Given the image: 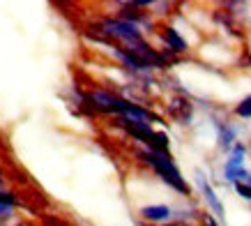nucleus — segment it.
<instances>
[{
	"label": "nucleus",
	"instance_id": "f257e3e1",
	"mask_svg": "<svg viewBox=\"0 0 251 226\" xmlns=\"http://www.w3.org/2000/svg\"><path fill=\"white\" fill-rule=\"evenodd\" d=\"M138 159H141V162H145L150 169H154V173L159 175L168 187H173L177 194L189 196L191 187L187 185V180L182 178L180 169L175 166V162H173V157H171V155H164V152H152V150H148V148H145V150L138 152Z\"/></svg>",
	"mask_w": 251,
	"mask_h": 226
},
{
	"label": "nucleus",
	"instance_id": "f03ea898",
	"mask_svg": "<svg viewBox=\"0 0 251 226\" xmlns=\"http://www.w3.org/2000/svg\"><path fill=\"white\" fill-rule=\"evenodd\" d=\"M247 152H249V148H247V143H242V141H237L233 148H230L228 157H226V162H224V166H221V178L226 182H230V185H237V182H247L249 180L251 171L247 169Z\"/></svg>",
	"mask_w": 251,
	"mask_h": 226
},
{
	"label": "nucleus",
	"instance_id": "7ed1b4c3",
	"mask_svg": "<svg viewBox=\"0 0 251 226\" xmlns=\"http://www.w3.org/2000/svg\"><path fill=\"white\" fill-rule=\"evenodd\" d=\"M97 28H99V32H101V35H106V37H111V39H118V42H122L125 46L131 44V42L143 39V30H141L138 26L122 21V19H118V16H115V19H113V16L101 19V21L97 23Z\"/></svg>",
	"mask_w": 251,
	"mask_h": 226
},
{
	"label": "nucleus",
	"instance_id": "20e7f679",
	"mask_svg": "<svg viewBox=\"0 0 251 226\" xmlns=\"http://www.w3.org/2000/svg\"><path fill=\"white\" fill-rule=\"evenodd\" d=\"M194 180H196V187H198V192H201V196H203L205 205L210 208V212H212L219 222H224V219H226V208L221 203V198L217 196L214 187L210 185V178H207L203 171H196V173H194Z\"/></svg>",
	"mask_w": 251,
	"mask_h": 226
},
{
	"label": "nucleus",
	"instance_id": "39448f33",
	"mask_svg": "<svg viewBox=\"0 0 251 226\" xmlns=\"http://www.w3.org/2000/svg\"><path fill=\"white\" fill-rule=\"evenodd\" d=\"M118 19L127 23H134V26H145V28H152V19L148 12H141V7H136L134 2H118Z\"/></svg>",
	"mask_w": 251,
	"mask_h": 226
},
{
	"label": "nucleus",
	"instance_id": "423d86ee",
	"mask_svg": "<svg viewBox=\"0 0 251 226\" xmlns=\"http://www.w3.org/2000/svg\"><path fill=\"white\" fill-rule=\"evenodd\" d=\"M120 127L125 129L131 139H136L138 143H143L145 148H148L150 139H152L154 132H157V129H152L150 122H136V120H127V118H120Z\"/></svg>",
	"mask_w": 251,
	"mask_h": 226
},
{
	"label": "nucleus",
	"instance_id": "0eeeda50",
	"mask_svg": "<svg viewBox=\"0 0 251 226\" xmlns=\"http://www.w3.org/2000/svg\"><path fill=\"white\" fill-rule=\"evenodd\" d=\"M175 217V210L166 203H157V205H143L141 208V219L150 222L152 226L168 224V219Z\"/></svg>",
	"mask_w": 251,
	"mask_h": 226
},
{
	"label": "nucleus",
	"instance_id": "6e6552de",
	"mask_svg": "<svg viewBox=\"0 0 251 226\" xmlns=\"http://www.w3.org/2000/svg\"><path fill=\"white\" fill-rule=\"evenodd\" d=\"M217 143L224 152H230V148L237 143V134H240V127L235 122H217Z\"/></svg>",
	"mask_w": 251,
	"mask_h": 226
},
{
	"label": "nucleus",
	"instance_id": "1a4fd4ad",
	"mask_svg": "<svg viewBox=\"0 0 251 226\" xmlns=\"http://www.w3.org/2000/svg\"><path fill=\"white\" fill-rule=\"evenodd\" d=\"M161 39H164V44L168 46V53H187L189 51V44H187V39L180 35L177 28L173 26H166V28H161Z\"/></svg>",
	"mask_w": 251,
	"mask_h": 226
},
{
	"label": "nucleus",
	"instance_id": "9d476101",
	"mask_svg": "<svg viewBox=\"0 0 251 226\" xmlns=\"http://www.w3.org/2000/svg\"><path fill=\"white\" fill-rule=\"evenodd\" d=\"M113 56L122 62V65H125V67L134 69V72H138V74H148V72H152L150 65H145L141 58H136L134 53H129L125 46H113Z\"/></svg>",
	"mask_w": 251,
	"mask_h": 226
},
{
	"label": "nucleus",
	"instance_id": "9b49d317",
	"mask_svg": "<svg viewBox=\"0 0 251 226\" xmlns=\"http://www.w3.org/2000/svg\"><path fill=\"white\" fill-rule=\"evenodd\" d=\"M171 115L175 120H180L182 125H189L191 115H194V109H191L189 102H182V99H173V106H171Z\"/></svg>",
	"mask_w": 251,
	"mask_h": 226
},
{
	"label": "nucleus",
	"instance_id": "f8f14e48",
	"mask_svg": "<svg viewBox=\"0 0 251 226\" xmlns=\"http://www.w3.org/2000/svg\"><path fill=\"white\" fill-rule=\"evenodd\" d=\"M16 205H19V201L12 192H0V217H7Z\"/></svg>",
	"mask_w": 251,
	"mask_h": 226
},
{
	"label": "nucleus",
	"instance_id": "ddd939ff",
	"mask_svg": "<svg viewBox=\"0 0 251 226\" xmlns=\"http://www.w3.org/2000/svg\"><path fill=\"white\" fill-rule=\"evenodd\" d=\"M233 113H235L240 120H251V95H247L244 99H240L235 104V109H233Z\"/></svg>",
	"mask_w": 251,
	"mask_h": 226
},
{
	"label": "nucleus",
	"instance_id": "4468645a",
	"mask_svg": "<svg viewBox=\"0 0 251 226\" xmlns=\"http://www.w3.org/2000/svg\"><path fill=\"white\" fill-rule=\"evenodd\" d=\"M235 187V194L240 196V198H244V201H249L251 203V185L249 182H237V185H233Z\"/></svg>",
	"mask_w": 251,
	"mask_h": 226
},
{
	"label": "nucleus",
	"instance_id": "2eb2a0df",
	"mask_svg": "<svg viewBox=\"0 0 251 226\" xmlns=\"http://www.w3.org/2000/svg\"><path fill=\"white\" fill-rule=\"evenodd\" d=\"M201 222H203V226H219V219L214 215H201Z\"/></svg>",
	"mask_w": 251,
	"mask_h": 226
},
{
	"label": "nucleus",
	"instance_id": "dca6fc26",
	"mask_svg": "<svg viewBox=\"0 0 251 226\" xmlns=\"http://www.w3.org/2000/svg\"><path fill=\"white\" fill-rule=\"evenodd\" d=\"M5 187V178H2V173H0V189Z\"/></svg>",
	"mask_w": 251,
	"mask_h": 226
},
{
	"label": "nucleus",
	"instance_id": "f3484780",
	"mask_svg": "<svg viewBox=\"0 0 251 226\" xmlns=\"http://www.w3.org/2000/svg\"><path fill=\"white\" fill-rule=\"evenodd\" d=\"M159 226H177V224H159Z\"/></svg>",
	"mask_w": 251,
	"mask_h": 226
},
{
	"label": "nucleus",
	"instance_id": "a211bd4d",
	"mask_svg": "<svg viewBox=\"0 0 251 226\" xmlns=\"http://www.w3.org/2000/svg\"><path fill=\"white\" fill-rule=\"evenodd\" d=\"M247 182H249V185H251V175H249V180H247Z\"/></svg>",
	"mask_w": 251,
	"mask_h": 226
}]
</instances>
